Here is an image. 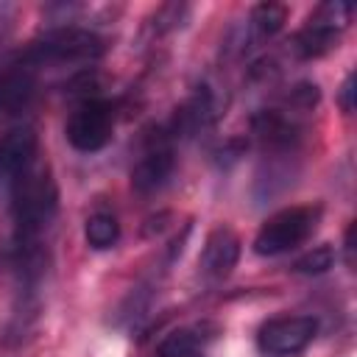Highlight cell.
<instances>
[{"mask_svg": "<svg viewBox=\"0 0 357 357\" xmlns=\"http://www.w3.org/2000/svg\"><path fill=\"white\" fill-rule=\"evenodd\" d=\"M354 73H349L346 75V81H343V86H340V92H337V103H340V109L346 112V114H351L354 112Z\"/></svg>", "mask_w": 357, "mask_h": 357, "instance_id": "obj_16", "label": "cell"}, {"mask_svg": "<svg viewBox=\"0 0 357 357\" xmlns=\"http://www.w3.org/2000/svg\"><path fill=\"white\" fill-rule=\"evenodd\" d=\"M284 22H287V6L265 0V3H257L248 14V33L251 39L262 42V39L276 36L284 28Z\"/></svg>", "mask_w": 357, "mask_h": 357, "instance_id": "obj_13", "label": "cell"}, {"mask_svg": "<svg viewBox=\"0 0 357 357\" xmlns=\"http://www.w3.org/2000/svg\"><path fill=\"white\" fill-rule=\"evenodd\" d=\"M36 95V73L28 64H14L0 75V112L14 114L22 112Z\"/></svg>", "mask_w": 357, "mask_h": 357, "instance_id": "obj_10", "label": "cell"}, {"mask_svg": "<svg viewBox=\"0 0 357 357\" xmlns=\"http://www.w3.org/2000/svg\"><path fill=\"white\" fill-rule=\"evenodd\" d=\"M84 240H86V245L95 248V251H109V248H114L117 240H120V223H117V218L109 215V212H95V215H89L86 223H84Z\"/></svg>", "mask_w": 357, "mask_h": 357, "instance_id": "obj_14", "label": "cell"}, {"mask_svg": "<svg viewBox=\"0 0 357 357\" xmlns=\"http://www.w3.org/2000/svg\"><path fill=\"white\" fill-rule=\"evenodd\" d=\"M240 259V237L231 226H215L201 248L198 268L206 279H226Z\"/></svg>", "mask_w": 357, "mask_h": 357, "instance_id": "obj_9", "label": "cell"}, {"mask_svg": "<svg viewBox=\"0 0 357 357\" xmlns=\"http://www.w3.org/2000/svg\"><path fill=\"white\" fill-rule=\"evenodd\" d=\"M212 335H206V326H178L173 332H167L159 346H156V357H195L198 349L209 340Z\"/></svg>", "mask_w": 357, "mask_h": 357, "instance_id": "obj_12", "label": "cell"}, {"mask_svg": "<svg viewBox=\"0 0 357 357\" xmlns=\"http://www.w3.org/2000/svg\"><path fill=\"white\" fill-rule=\"evenodd\" d=\"M215 117V100H212V92L206 86H201L181 109H176L173 114V123H170V139L173 137H192L195 131H201L204 126H209Z\"/></svg>", "mask_w": 357, "mask_h": 357, "instance_id": "obj_11", "label": "cell"}, {"mask_svg": "<svg viewBox=\"0 0 357 357\" xmlns=\"http://www.w3.org/2000/svg\"><path fill=\"white\" fill-rule=\"evenodd\" d=\"M321 204H296V206H284L276 215H271L257 237H254V254L257 257H279L287 254L293 248H298L301 243H307L318 223H321Z\"/></svg>", "mask_w": 357, "mask_h": 357, "instance_id": "obj_2", "label": "cell"}, {"mask_svg": "<svg viewBox=\"0 0 357 357\" xmlns=\"http://www.w3.org/2000/svg\"><path fill=\"white\" fill-rule=\"evenodd\" d=\"M173 170H176L173 139H170L167 131H156L153 137H148V145H145L142 156L131 167V187L139 195H151V192L162 190L170 181Z\"/></svg>", "mask_w": 357, "mask_h": 357, "instance_id": "obj_6", "label": "cell"}, {"mask_svg": "<svg viewBox=\"0 0 357 357\" xmlns=\"http://www.w3.org/2000/svg\"><path fill=\"white\" fill-rule=\"evenodd\" d=\"M315 332H318V321L312 315H279L259 326L257 343L265 354L287 357V354H298L301 349H307Z\"/></svg>", "mask_w": 357, "mask_h": 357, "instance_id": "obj_7", "label": "cell"}, {"mask_svg": "<svg viewBox=\"0 0 357 357\" xmlns=\"http://www.w3.org/2000/svg\"><path fill=\"white\" fill-rule=\"evenodd\" d=\"M39 134L31 126H17L0 137V192H8L14 181L36 165Z\"/></svg>", "mask_w": 357, "mask_h": 357, "instance_id": "obj_8", "label": "cell"}, {"mask_svg": "<svg viewBox=\"0 0 357 357\" xmlns=\"http://www.w3.org/2000/svg\"><path fill=\"white\" fill-rule=\"evenodd\" d=\"M8 198L14 243H36L59 212V187L53 181V173L42 165L28 167L8 190Z\"/></svg>", "mask_w": 357, "mask_h": 357, "instance_id": "obj_1", "label": "cell"}, {"mask_svg": "<svg viewBox=\"0 0 357 357\" xmlns=\"http://www.w3.org/2000/svg\"><path fill=\"white\" fill-rule=\"evenodd\" d=\"M351 14H354V6H351V3H340V0H335V3H321V6L310 14L307 25L293 36L290 50H293L298 59H304V61L326 56L332 47H337V36H340V31L349 25Z\"/></svg>", "mask_w": 357, "mask_h": 357, "instance_id": "obj_4", "label": "cell"}, {"mask_svg": "<svg viewBox=\"0 0 357 357\" xmlns=\"http://www.w3.org/2000/svg\"><path fill=\"white\" fill-rule=\"evenodd\" d=\"M337 259V251L324 243V245H315L310 251H304L296 262H293V271L296 273H304V276H318V273H326Z\"/></svg>", "mask_w": 357, "mask_h": 357, "instance_id": "obj_15", "label": "cell"}, {"mask_svg": "<svg viewBox=\"0 0 357 357\" xmlns=\"http://www.w3.org/2000/svg\"><path fill=\"white\" fill-rule=\"evenodd\" d=\"M106 50L103 39L86 28H53L45 36H39L36 42H31V47L20 56L22 64L28 67H42V64H75V61H95L100 59Z\"/></svg>", "mask_w": 357, "mask_h": 357, "instance_id": "obj_3", "label": "cell"}, {"mask_svg": "<svg viewBox=\"0 0 357 357\" xmlns=\"http://www.w3.org/2000/svg\"><path fill=\"white\" fill-rule=\"evenodd\" d=\"M112 131H114V109L109 100H100V98L81 100L64 126L67 142L81 153H95L106 148L112 139Z\"/></svg>", "mask_w": 357, "mask_h": 357, "instance_id": "obj_5", "label": "cell"}]
</instances>
